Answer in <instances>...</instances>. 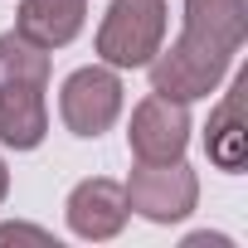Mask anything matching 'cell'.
<instances>
[{
  "label": "cell",
  "instance_id": "1",
  "mask_svg": "<svg viewBox=\"0 0 248 248\" xmlns=\"http://www.w3.org/2000/svg\"><path fill=\"white\" fill-rule=\"evenodd\" d=\"M229 63H233V49H224V44H214L204 34L180 30V39L170 49L166 44L156 49V59L146 63V73H151V93L175 97V102H200V97H209L224 83Z\"/></svg>",
  "mask_w": 248,
  "mask_h": 248
},
{
  "label": "cell",
  "instance_id": "2",
  "mask_svg": "<svg viewBox=\"0 0 248 248\" xmlns=\"http://www.w3.org/2000/svg\"><path fill=\"white\" fill-rule=\"evenodd\" d=\"M166 44V0H112L97 25V59L112 68H146Z\"/></svg>",
  "mask_w": 248,
  "mask_h": 248
},
{
  "label": "cell",
  "instance_id": "3",
  "mask_svg": "<svg viewBox=\"0 0 248 248\" xmlns=\"http://www.w3.org/2000/svg\"><path fill=\"white\" fill-rule=\"evenodd\" d=\"M122 190H127V209H137L151 224H175L200 200V180L185 166V156L180 161H137Z\"/></svg>",
  "mask_w": 248,
  "mask_h": 248
},
{
  "label": "cell",
  "instance_id": "4",
  "mask_svg": "<svg viewBox=\"0 0 248 248\" xmlns=\"http://www.w3.org/2000/svg\"><path fill=\"white\" fill-rule=\"evenodd\" d=\"M59 117L63 127L83 141L102 137L112 122L122 117V78L112 63H88V68H73L59 88Z\"/></svg>",
  "mask_w": 248,
  "mask_h": 248
},
{
  "label": "cell",
  "instance_id": "5",
  "mask_svg": "<svg viewBox=\"0 0 248 248\" xmlns=\"http://www.w3.org/2000/svg\"><path fill=\"white\" fill-rule=\"evenodd\" d=\"M127 146L137 161H180L190 146V102L175 97H141L132 107V127H127Z\"/></svg>",
  "mask_w": 248,
  "mask_h": 248
},
{
  "label": "cell",
  "instance_id": "6",
  "mask_svg": "<svg viewBox=\"0 0 248 248\" xmlns=\"http://www.w3.org/2000/svg\"><path fill=\"white\" fill-rule=\"evenodd\" d=\"M127 214H132V209H127V190H122L117 180H107V175H93V180L73 185V195H68V204H63L68 229H73L78 238H93V243L117 238L122 224H127Z\"/></svg>",
  "mask_w": 248,
  "mask_h": 248
},
{
  "label": "cell",
  "instance_id": "7",
  "mask_svg": "<svg viewBox=\"0 0 248 248\" xmlns=\"http://www.w3.org/2000/svg\"><path fill=\"white\" fill-rule=\"evenodd\" d=\"M49 137V107H44V83L25 78H0V146L34 151Z\"/></svg>",
  "mask_w": 248,
  "mask_h": 248
},
{
  "label": "cell",
  "instance_id": "8",
  "mask_svg": "<svg viewBox=\"0 0 248 248\" xmlns=\"http://www.w3.org/2000/svg\"><path fill=\"white\" fill-rule=\"evenodd\" d=\"M243 93H248V78L238 73L233 88L219 97V107L209 112V132H204V151L219 170H243V156H248V127H243Z\"/></svg>",
  "mask_w": 248,
  "mask_h": 248
},
{
  "label": "cell",
  "instance_id": "9",
  "mask_svg": "<svg viewBox=\"0 0 248 248\" xmlns=\"http://www.w3.org/2000/svg\"><path fill=\"white\" fill-rule=\"evenodd\" d=\"M83 20H88V0H20L15 10V30L44 49L73 44Z\"/></svg>",
  "mask_w": 248,
  "mask_h": 248
},
{
  "label": "cell",
  "instance_id": "10",
  "mask_svg": "<svg viewBox=\"0 0 248 248\" xmlns=\"http://www.w3.org/2000/svg\"><path fill=\"white\" fill-rule=\"evenodd\" d=\"M185 30L238 54L248 39V0H185Z\"/></svg>",
  "mask_w": 248,
  "mask_h": 248
},
{
  "label": "cell",
  "instance_id": "11",
  "mask_svg": "<svg viewBox=\"0 0 248 248\" xmlns=\"http://www.w3.org/2000/svg\"><path fill=\"white\" fill-rule=\"evenodd\" d=\"M49 49L25 39L20 30H5L0 34V78H25V83H44L49 88Z\"/></svg>",
  "mask_w": 248,
  "mask_h": 248
},
{
  "label": "cell",
  "instance_id": "12",
  "mask_svg": "<svg viewBox=\"0 0 248 248\" xmlns=\"http://www.w3.org/2000/svg\"><path fill=\"white\" fill-rule=\"evenodd\" d=\"M0 243H54V238L30 224H0Z\"/></svg>",
  "mask_w": 248,
  "mask_h": 248
},
{
  "label": "cell",
  "instance_id": "13",
  "mask_svg": "<svg viewBox=\"0 0 248 248\" xmlns=\"http://www.w3.org/2000/svg\"><path fill=\"white\" fill-rule=\"evenodd\" d=\"M10 195V170H5V161H0V200Z\"/></svg>",
  "mask_w": 248,
  "mask_h": 248
}]
</instances>
